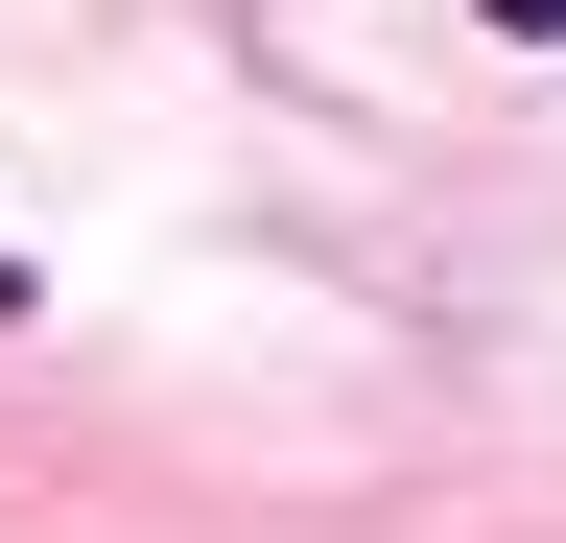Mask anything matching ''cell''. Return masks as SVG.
I'll return each mask as SVG.
<instances>
[{"label":"cell","instance_id":"cell-1","mask_svg":"<svg viewBox=\"0 0 566 543\" xmlns=\"http://www.w3.org/2000/svg\"><path fill=\"white\" fill-rule=\"evenodd\" d=\"M495 24H520V48H566V0H495Z\"/></svg>","mask_w":566,"mask_h":543},{"label":"cell","instance_id":"cell-2","mask_svg":"<svg viewBox=\"0 0 566 543\" xmlns=\"http://www.w3.org/2000/svg\"><path fill=\"white\" fill-rule=\"evenodd\" d=\"M0 307H24V260H0Z\"/></svg>","mask_w":566,"mask_h":543}]
</instances>
